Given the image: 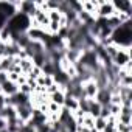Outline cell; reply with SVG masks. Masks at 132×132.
I'll use <instances>...</instances> for the list:
<instances>
[{"label":"cell","mask_w":132,"mask_h":132,"mask_svg":"<svg viewBox=\"0 0 132 132\" xmlns=\"http://www.w3.org/2000/svg\"><path fill=\"white\" fill-rule=\"evenodd\" d=\"M5 28L11 33V34H22L27 33L31 28V19L23 14V13H16L11 19H8Z\"/></svg>","instance_id":"obj_2"},{"label":"cell","mask_w":132,"mask_h":132,"mask_svg":"<svg viewBox=\"0 0 132 132\" xmlns=\"http://www.w3.org/2000/svg\"><path fill=\"white\" fill-rule=\"evenodd\" d=\"M23 51L27 53L28 57H33L34 54H39V53H44L45 51V45L42 40H30L28 45L23 48Z\"/></svg>","instance_id":"obj_7"},{"label":"cell","mask_w":132,"mask_h":132,"mask_svg":"<svg viewBox=\"0 0 132 132\" xmlns=\"http://www.w3.org/2000/svg\"><path fill=\"white\" fill-rule=\"evenodd\" d=\"M110 95L112 93H110L109 89H100L98 93H96V96H95V101L98 104H101V106H107L110 103Z\"/></svg>","instance_id":"obj_11"},{"label":"cell","mask_w":132,"mask_h":132,"mask_svg":"<svg viewBox=\"0 0 132 132\" xmlns=\"http://www.w3.org/2000/svg\"><path fill=\"white\" fill-rule=\"evenodd\" d=\"M19 132H36V127H34V126H31L30 123H25V124L19 129Z\"/></svg>","instance_id":"obj_18"},{"label":"cell","mask_w":132,"mask_h":132,"mask_svg":"<svg viewBox=\"0 0 132 132\" xmlns=\"http://www.w3.org/2000/svg\"><path fill=\"white\" fill-rule=\"evenodd\" d=\"M8 79V76H6V73H3V72H0V86H2L5 81Z\"/></svg>","instance_id":"obj_20"},{"label":"cell","mask_w":132,"mask_h":132,"mask_svg":"<svg viewBox=\"0 0 132 132\" xmlns=\"http://www.w3.org/2000/svg\"><path fill=\"white\" fill-rule=\"evenodd\" d=\"M5 98H6V96H5L3 93H0V110H3V109L6 107V104H5Z\"/></svg>","instance_id":"obj_19"},{"label":"cell","mask_w":132,"mask_h":132,"mask_svg":"<svg viewBox=\"0 0 132 132\" xmlns=\"http://www.w3.org/2000/svg\"><path fill=\"white\" fill-rule=\"evenodd\" d=\"M129 62H130V50L120 48L117 51V54L112 57V64L115 65V67H118V69H123L124 65L129 64Z\"/></svg>","instance_id":"obj_5"},{"label":"cell","mask_w":132,"mask_h":132,"mask_svg":"<svg viewBox=\"0 0 132 132\" xmlns=\"http://www.w3.org/2000/svg\"><path fill=\"white\" fill-rule=\"evenodd\" d=\"M2 93L5 95V96H13V95H16L17 92H19V86L16 84V82H13V81H5L2 86Z\"/></svg>","instance_id":"obj_10"},{"label":"cell","mask_w":132,"mask_h":132,"mask_svg":"<svg viewBox=\"0 0 132 132\" xmlns=\"http://www.w3.org/2000/svg\"><path fill=\"white\" fill-rule=\"evenodd\" d=\"M115 129H117V132H132V124H123V123L117 121Z\"/></svg>","instance_id":"obj_16"},{"label":"cell","mask_w":132,"mask_h":132,"mask_svg":"<svg viewBox=\"0 0 132 132\" xmlns=\"http://www.w3.org/2000/svg\"><path fill=\"white\" fill-rule=\"evenodd\" d=\"M98 2L92 0V2H81V11L87 13L89 16H92L93 19H96V11H98Z\"/></svg>","instance_id":"obj_9"},{"label":"cell","mask_w":132,"mask_h":132,"mask_svg":"<svg viewBox=\"0 0 132 132\" xmlns=\"http://www.w3.org/2000/svg\"><path fill=\"white\" fill-rule=\"evenodd\" d=\"M110 42L123 50H130L132 47V20L124 22L112 31Z\"/></svg>","instance_id":"obj_1"},{"label":"cell","mask_w":132,"mask_h":132,"mask_svg":"<svg viewBox=\"0 0 132 132\" xmlns=\"http://www.w3.org/2000/svg\"><path fill=\"white\" fill-rule=\"evenodd\" d=\"M0 132H8V130H6V129H3V130H0Z\"/></svg>","instance_id":"obj_22"},{"label":"cell","mask_w":132,"mask_h":132,"mask_svg":"<svg viewBox=\"0 0 132 132\" xmlns=\"http://www.w3.org/2000/svg\"><path fill=\"white\" fill-rule=\"evenodd\" d=\"M3 129H6V121L3 118H0V130H3Z\"/></svg>","instance_id":"obj_21"},{"label":"cell","mask_w":132,"mask_h":132,"mask_svg":"<svg viewBox=\"0 0 132 132\" xmlns=\"http://www.w3.org/2000/svg\"><path fill=\"white\" fill-rule=\"evenodd\" d=\"M0 93H2V87H0Z\"/></svg>","instance_id":"obj_23"},{"label":"cell","mask_w":132,"mask_h":132,"mask_svg":"<svg viewBox=\"0 0 132 132\" xmlns=\"http://www.w3.org/2000/svg\"><path fill=\"white\" fill-rule=\"evenodd\" d=\"M87 113H89L90 117H93V118L100 117V113H101V104H98L95 100H89V109H87Z\"/></svg>","instance_id":"obj_14"},{"label":"cell","mask_w":132,"mask_h":132,"mask_svg":"<svg viewBox=\"0 0 132 132\" xmlns=\"http://www.w3.org/2000/svg\"><path fill=\"white\" fill-rule=\"evenodd\" d=\"M112 3H113V8L117 13L132 16V2L130 0H120V2H112Z\"/></svg>","instance_id":"obj_8"},{"label":"cell","mask_w":132,"mask_h":132,"mask_svg":"<svg viewBox=\"0 0 132 132\" xmlns=\"http://www.w3.org/2000/svg\"><path fill=\"white\" fill-rule=\"evenodd\" d=\"M19 92H20V93H23V95H28V96H30V95L33 93V89H31V87L25 82V84L19 86Z\"/></svg>","instance_id":"obj_17"},{"label":"cell","mask_w":132,"mask_h":132,"mask_svg":"<svg viewBox=\"0 0 132 132\" xmlns=\"http://www.w3.org/2000/svg\"><path fill=\"white\" fill-rule=\"evenodd\" d=\"M106 120L104 118H101V117H96L95 118V124H93V129L96 130V132H103V129L106 127Z\"/></svg>","instance_id":"obj_15"},{"label":"cell","mask_w":132,"mask_h":132,"mask_svg":"<svg viewBox=\"0 0 132 132\" xmlns=\"http://www.w3.org/2000/svg\"><path fill=\"white\" fill-rule=\"evenodd\" d=\"M64 100H65V93H64L62 90H57V92H54V93L48 95V101H51V103L57 104L59 107H62V106H64Z\"/></svg>","instance_id":"obj_13"},{"label":"cell","mask_w":132,"mask_h":132,"mask_svg":"<svg viewBox=\"0 0 132 132\" xmlns=\"http://www.w3.org/2000/svg\"><path fill=\"white\" fill-rule=\"evenodd\" d=\"M98 11H96V19H109L117 14L113 3L112 2H98Z\"/></svg>","instance_id":"obj_4"},{"label":"cell","mask_w":132,"mask_h":132,"mask_svg":"<svg viewBox=\"0 0 132 132\" xmlns=\"http://www.w3.org/2000/svg\"><path fill=\"white\" fill-rule=\"evenodd\" d=\"M62 107L73 113L75 110H78V100H75V98L70 96V95H65V100H64V106H62Z\"/></svg>","instance_id":"obj_12"},{"label":"cell","mask_w":132,"mask_h":132,"mask_svg":"<svg viewBox=\"0 0 132 132\" xmlns=\"http://www.w3.org/2000/svg\"><path fill=\"white\" fill-rule=\"evenodd\" d=\"M14 109H16V113H17V120L22 121L23 124L31 120V117H33V109H34L33 104H31V101H28V103H25V104H19V106H16Z\"/></svg>","instance_id":"obj_3"},{"label":"cell","mask_w":132,"mask_h":132,"mask_svg":"<svg viewBox=\"0 0 132 132\" xmlns=\"http://www.w3.org/2000/svg\"><path fill=\"white\" fill-rule=\"evenodd\" d=\"M98 86L93 79H89V81H84L82 82V98L86 100H95L96 93H98Z\"/></svg>","instance_id":"obj_6"}]
</instances>
